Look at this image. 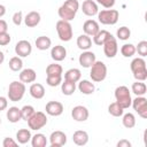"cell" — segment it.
<instances>
[{"label": "cell", "instance_id": "cell-38", "mask_svg": "<svg viewBox=\"0 0 147 147\" xmlns=\"http://www.w3.org/2000/svg\"><path fill=\"white\" fill-rule=\"evenodd\" d=\"M116 34H117V38L119 40H127L131 37V30L127 26H121L117 30Z\"/></svg>", "mask_w": 147, "mask_h": 147}, {"label": "cell", "instance_id": "cell-36", "mask_svg": "<svg viewBox=\"0 0 147 147\" xmlns=\"http://www.w3.org/2000/svg\"><path fill=\"white\" fill-rule=\"evenodd\" d=\"M108 113L114 117H121L124 114V109L115 101L108 106Z\"/></svg>", "mask_w": 147, "mask_h": 147}, {"label": "cell", "instance_id": "cell-45", "mask_svg": "<svg viewBox=\"0 0 147 147\" xmlns=\"http://www.w3.org/2000/svg\"><path fill=\"white\" fill-rule=\"evenodd\" d=\"M17 144H18L17 141H15L13 138H9V137L5 138L3 141H2V146L3 147H16Z\"/></svg>", "mask_w": 147, "mask_h": 147}, {"label": "cell", "instance_id": "cell-50", "mask_svg": "<svg viewBox=\"0 0 147 147\" xmlns=\"http://www.w3.org/2000/svg\"><path fill=\"white\" fill-rule=\"evenodd\" d=\"M3 61H5V54H3V52L0 51V64H2Z\"/></svg>", "mask_w": 147, "mask_h": 147}, {"label": "cell", "instance_id": "cell-5", "mask_svg": "<svg viewBox=\"0 0 147 147\" xmlns=\"http://www.w3.org/2000/svg\"><path fill=\"white\" fill-rule=\"evenodd\" d=\"M119 18V13L116 9H103L98 13V20L103 25H114Z\"/></svg>", "mask_w": 147, "mask_h": 147}, {"label": "cell", "instance_id": "cell-28", "mask_svg": "<svg viewBox=\"0 0 147 147\" xmlns=\"http://www.w3.org/2000/svg\"><path fill=\"white\" fill-rule=\"evenodd\" d=\"M31 132L28 129H20L16 132V141L21 145H25L31 140Z\"/></svg>", "mask_w": 147, "mask_h": 147}, {"label": "cell", "instance_id": "cell-43", "mask_svg": "<svg viewBox=\"0 0 147 147\" xmlns=\"http://www.w3.org/2000/svg\"><path fill=\"white\" fill-rule=\"evenodd\" d=\"M22 21H23V14H22V11L21 10L15 11L14 15H13V23L18 26V25H21Z\"/></svg>", "mask_w": 147, "mask_h": 147}, {"label": "cell", "instance_id": "cell-40", "mask_svg": "<svg viewBox=\"0 0 147 147\" xmlns=\"http://www.w3.org/2000/svg\"><path fill=\"white\" fill-rule=\"evenodd\" d=\"M136 52H138V54L144 57L147 55V41L146 40H141L138 42V45L136 46Z\"/></svg>", "mask_w": 147, "mask_h": 147}, {"label": "cell", "instance_id": "cell-29", "mask_svg": "<svg viewBox=\"0 0 147 147\" xmlns=\"http://www.w3.org/2000/svg\"><path fill=\"white\" fill-rule=\"evenodd\" d=\"M34 45L36 47L39 49V51H46L51 46H52V40L49 37H46V36H40L36 39L34 41Z\"/></svg>", "mask_w": 147, "mask_h": 147}, {"label": "cell", "instance_id": "cell-51", "mask_svg": "<svg viewBox=\"0 0 147 147\" xmlns=\"http://www.w3.org/2000/svg\"><path fill=\"white\" fill-rule=\"evenodd\" d=\"M0 124H1V118H0Z\"/></svg>", "mask_w": 147, "mask_h": 147}, {"label": "cell", "instance_id": "cell-25", "mask_svg": "<svg viewBox=\"0 0 147 147\" xmlns=\"http://www.w3.org/2000/svg\"><path fill=\"white\" fill-rule=\"evenodd\" d=\"M77 46H78V48L79 49H82V51H88L90 48H91V46H92V39H91V37L90 36H87V34H80L78 38H77Z\"/></svg>", "mask_w": 147, "mask_h": 147}, {"label": "cell", "instance_id": "cell-12", "mask_svg": "<svg viewBox=\"0 0 147 147\" xmlns=\"http://www.w3.org/2000/svg\"><path fill=\"white\" fill-rule=\"evenodd\" d=\"M88 109L85 106H76L71 110V116L76 122H85L88 118Z\"/></svg>", "mask_w": 147, "mask_h": 147}, {"label": "cell", "instance_id": "cell-42", "mask_svg": "<svg viewBox=\"0 0 147 147\" xmlns=\"http://www.w3.org/2000/svg\"><path fill=\"white\" fill-rule=\"evenodd\" d=\"M11 40V37L8 32L0 33V46H7Z\"/></svg>", "mask_w": 147, "mask_h": 147}, {"label": "cell", "instance_id": "cell-17", "mask_svg": "<svg viewBox=\"0 0 147 147\" xmlns=\"http://www.w3.org/2000/svg\"><path fill=\"white\" fill-rule=\"evenodd\" d=\"M51 57L55 61V62H61L67 57V49L64 46L61 45H56L54 47H52L51 49Z\"/></svg>", "mask_w": 147, "mask_h": 147}, {"label": "cell", "instance_id": "cell-41", "mask_svg": "<svg viewBox=\"0 0 147 147\" xmlns=\"http://www.w3.org/2000/svg\"><path fill=\"white\" fill-rule=\"evenodd\" d=\"M46 83H47L48 86L55 87V86H57L62 83V76H47Z\"/></svg>", "mask_w": 147, "mask_h": 147}, {"label": "cell", "instance_id": "cell-31", "mask_svg": "<svg viewBox=\"0 0 147 147\" xmlns=\"http://www.w3.org/2000/svg\"><path fill=\"white\" fill-rule=\"evenodd\" d=\"M131 91L132 93H134L137 96H141V95H145L146 92H147V86L144 82H140V80H137L132 84L131 86Z\"/></svg>", "mask_w": 147, "mask_h": 147}, {"label": "cell", "instance_id": "cell-6", "mask_svg": "<svg viewBox=\"0 0 147 147\" xmlns=\"http://www.w3.org/2000/svg\"><path fill=\"white\" fill-rule=\"evenodd\" d=\"M56 32H57L60 40L62 41H70L74 36L72 26L70 22L63 21V20H60L56 22Z\"/></svg>", "mask_w": 147, "mask_h": 147}, {"label": "cell", "instance_id": "cell-33", "mask_svg": "<svg viewBox=\"0 0 147 147\" xmlns=\"http://www.w3.org/2000/svg\"><path fill=\"white\" fill-rule=\"evenodd\" d=\"M61 91L64 95H71L75 93L76 91V83L69 82V80H64L63 83H61Z\"/></svg>", "mask_w": 147, "mask_h": 147}, {"label": "cell", "instance_id": "cell-23", "mask_svg": "<svg viewBox=\"0 0 147 147\" xmlns=\"http://www.w3.org/2000/svg\"><path fill=\"white\" fill-rule=\"evenodd\" d=\"M7 119L10 122V123H17L18 121L22 119V114H21V109L18 107H9V109L7 110Z\"/></svg>", "mask_w": 147, "mask_h": 147}, {"label": "cell", "instance_id": "cell-35", "mask_svg": "<svg viewBox=\"0 0 147 147\" xmlns=\"http://www.w3.org/2000/svg\"><path fill=\"white\" fill-rule=\"evenodd\" d=\"M8 65H9V69L11 71H21L23 68V61L20 56H13L9 60Z\"/></svg>", "mask_w": 147, "mask_h": 147}, {"label": "cell", "instance_id": "cell-4", "mask_svg": "<svg viewBox=\"0 0 147 147\" xmlns=\"http://www.w3.org/2000/svg\"><path fill=\"white\" fill-rule=\"evenodd\" d=\"M90 77L92 82H95V83L103 82L107 77V65L102 61H95L91 65Z\"/></svg>", "mask_w": 147, "mask_h": 147}, {"label": "cell", "instance_id": "cell-1", "mask_svg": "<svg viewBox=\"0 0 147 147\" xmlns=\"http://www.w3.org/2000/svg\"><path fill=\"white\" fill-rule=\"evenodd\" d=\"M131 71L133 74V77L136 80L145 82L147 79V68H146V61L142 57H136L130 63Z\"/></svg>", "mask_w": 147, "mask_h": 147}, {"label": "cell", "instance_id": "cell-48", "mask_svg": "<svg viewBox=\"0 0 147 147\" xmlns=\"http://www.w3.org/2000/svg\"><path fill=\"white\" fill-rule=\"evenodd\" d=\"M116 146L117 147H131V142L129 140H126V139H122V140H119L117 142Z\"/></svg>", "mask_w": 147, "mask_h": 147}, {"label": "cell", "instance_id": "cell-16", "mask_svg": "<svg viewBox=\"0 0 147 147\" xmlns=\"http://www.w3.org/2000/svg\"><path fill=\"white\" fill-rule=\"evenodd\" d=\"M99 30H100V26H99V23L95 20H87L83 24V31H84V33L87 34V36H90V37H93Z\"/></svg>", "mask_w": 147, "mask_h": 147}, {"label": "cell", "instance_id": "cell-19", "mask_svg": "<svg viewBox=\"0 0 147 147\" xmlns=\"http://www.w3.org/2000/svg\"><path fill=\"white\" fill-rule=\"evenodd\" d=\"M18 78L22 83H33L37 78V74L33 69L31 68H26V69H23L21 70L20 75H18Z\"/></svg>", "mask_w": 147, "mask_h": 147}, {"label": "cell", "instance_id": "cell-18", "mask_svg": "<svg viewBox=\"0 0 147 147\" xmlns=\"http://www.w3.org/2000/svg\"><path fill=\"white\" fill-rule=\"evenodd\" d=\"M40 20H41L40 14L38 11L32 10V11L28 13L26 16L24 17V23L28 28H34L40 23Z\"/></svg>", "mask_w": 147, "mask_h": 147}, {"label": "cell", "instance_id": "cell-47", "mask_svg": "<svg viewBox=\"0 0 147 147\" xmlns=\"http://www.w3.org/2000/svg\"><path fill=\"white\" fill-rule=\"evenodd\" d=\"M8 31V24L5 20H1L0 18V33L2 32H7Z\"/></svg>", "mask_w": 147, "mask_h": 147}, {"label": "cell", "instance_id": "cell-21", "mask_svg": "<svg viewBox=\"0 0 147 147\" xmlns=\"http://www.w3.org/2000/svg\"><path fill=\"white\" fill-rule=\"evenodd\" d=\"M29 92H30V95L37 100L39 99H42L45 96V87L40 84V83H33L31 84L30 88H29Z\"/></svg>", "mask_w": 147, "mask_h": 147}, {"label": "cell", "instance_id": "cell-46", "mask_svg": "<svg viewBox=\"0 0 147 147\" xmlns=\"http://www.w3.org/2000/svg\"><path fill=\"white\" fill-rule=\"evenodd\" d=\"M8 107V100L5 96H0V111L5 110Z\"/></svg>", "mask_w": 147, "mask_h": 147}, {"label": "cell", "instance_id": "cell-8", "mask_svg": "<svg viewBox=\"0 0 147 147\" xmlns=\"http://www.w3.org/2000/svg\"><path fill=\"white\" fill-rule=\"evenodd\" d=\"M131 106L141 118H147V99L144 95L137 96L136 99H133L131 102Z\"/></svg>", "mask_w": 147, "mask_h": 147}, {"label": "cell", "instance_id": "cell-44", "mask_svg": "<svg viewBox=\"0 0 147 147\" xmlns=\"http://www.w3.org/2000/svg\"><path fill=\"white\" fill-rule=\"evenodd\" d=\"M96 2L107 9H110L115 6V0H96Z\"/></svg>", "mask_w": 147, "mask_h": 147}, {"label": "cell", "instance_id": "cell-14", "mask_svg": "<svg viewBox=\"0 0 147 147\" xmlns=\"http://www.w3.org/2000/svg\"><path fill=\"white\" fill-rule=\"evenodd\" d=\"M78 61H79V64L83 68H91V65L96 61V57H95V54L93 52H91V51H84L79 55Z\"/></svg>", "mask_w": 147, "mask_h": 147}, {"label": "cell", "instance_id": "cell-9", "mask_svg": "<svg viewBox=\"0 0 147 147\" xmlns=\"http://www.w3.org/2000/svg\"><path fill=\"white\" fill-rule=\"evenodd\" d=\"M102 46H103V53H105V55L107 57L113 59V57L116 56V54L118 52V45H117L116 38L113 34L106 40V42Z\"/></svg>", "mask_w": 147, "mask_h": 147}, {"label": "cell", "instance_id": "cell-10", "mask_svg": "<svg viewBox=\"0 0 147 147\" xmlns=\"http://www.w3.org/2000/svg\"><path fill=\"white\" fill-rule=\"evenodd\" d=\"M32 52V46L31 42L28 40H20L16 45H15V53L17 56L20 57H26L31 54Z\"/></svg>", "mask_w": 147, "mask_h": 147}, {"label": "cell", "instance_id": "cell-39", "mask_svg": "<svg viewBox=\"0 0 147 147\" xmlns=\"http://www.w3.org/2000/svg\"><path fill=\"white\" fill-rule=\"evenodd\" d=\"M34 108L32 107V106H30V105H25V106H23L22 108H21V114H22V119H25V121H28L33 114H34Z\"/></svg>", "mask_w": 147, "mask_h": 147}, {"label": "cell", "instance_id": "cell-13", "mask_svg": "<svg viewBox=\"0 0 147 147\" xmlns=\"http://www.w3.org/2000/svg\"><path fill=\"white\" fill-rule=\"evenodd\" d=\"M45 110H46V114H48L49 116H60L62 115L64 107L59 101H49L46 103Z\"/></svg>", "mask_w": 147, "mask_h": 147}, {"label": "cell", "instance_id": "cell-15", "mask_svg": "<svg viewBox=\"0 0 147 147\" xmlns=\"http://www.w3.org/2000/svg\"><path fill=\"white\" fill-rule=\"evenodd\" d=\"M82 11L86 15V16H94L98 15L99 13V7L96 5L95 1L93 0H84L82 3Z\"/></svg>", "mask_w": 147, "mask_h": 147}, {"label": "cell", "instance_id": "cell-37", "mask_svg": "<svg viewBox=\"0 0 147 147\" xmlns=\"http://www.w3.org/2000/svg\"><path fill=\"white\" fill-rule=\"evenodd\" d=\"M121 54L124 57H131L136 54V46L133 44H124L121 47Z\"/></svg>", "mask_w": 147, "mask_h": 147}, {"label": "cell", "instance_id": "cell-22", "mask_svg": "<svg viewBox=\"0 0 147 147\" xmlns=\"http://www.w3.org/2000/svg\"><path fill=\"white\" fill-rule=\"evenodd\" d=\"M78 90L83 94L90 95V94H93L94 93L95 86H94V84L92 82H90L87 79H83V80H79V83H78Z\"/></svg>", "mask_w": 147, "mask_h": 147}, {"label": "cell", "instance_id": "cell-32", "mask_svg": "<svg viewBox=\"0 0 147 147\" xmlns=\"http://www.w3.org/2000/svg\"><path fill=\"white\" fill-rule=\"evenodd\" d=\"M62 72H63L62 65L59 63L48 64L46 68V75L47 76H62Z\"/></svg>", "mask_w": 147, "mask_h": 147}, {"label": "cell", "instance_id": "cell-27", "mask_svg": "<svg viewBox=\"0 0 147 147\" xmlns=\"http://www.w3.org/2000/svg\"><path fill=\"white\" fill-rule=\"evenodd\" d=\"M111 36V33L107 30H99L94 36H93V42L98 46H102L106 40Z\"/></svg>", "mask_w": 147, "mask_h": 147}, {"label": "cell", "instance_id": "cell-24", "mask_svg": "<svg viewBox=\"0 0 147 147\" xmlns=\"http://www.w3.org/2000/svg\"><path fill=\"white\" fill-rule=\"evenodd\" d=\"M57 14H59V16H60V18H61V20L70 22V21H72V20L76 17V14H77V13L72 11V10H71V9H69L67 6L62 5V6L59 8Z\"/></svg>", "mask_w": 147, "mask_h": 147}, {"label": "cell", "instance_id": "cell-49", "mask_svg": "<svg viewBox=\"0 0 147 147\" xmlns=\"http://www.w3.org/2000/svg\"><path fill=\"white\" fill-rule=\"evenodd\" d=\"M6 14V7L3 5H0V17H2Z\"/></svg>", "mask_w": 147, "mask_h": 147}, {"label": "cell", "instance_id": "cell-2", "mask_svg": "<svg viewBox=\"0 0 147 147\" xmlns=\"http://www.w3.org/2000/svg\"><path fill=\"white\" fill-rule=\"evenodd\" d=\"M25 84L22 83L21 80L17 82V80H14L9 84V87H8V99L13 102H17V101H21L25 94Z\"/></svg>", "mask_w": 147, "mask_h": 147}, {"label": "cell", "instance_id": "cell-11", "mask_svg": "<svg viewBox=\"0 0 147 147\" xmlns=\"http://www.w3.org/2000/svg\"><path fill=\"white\" fill-rule=\"evenodd\" d=\"M49 144L52 147H61L67 144V134L63 131H54L49 136Z\"/></svg>", "mask_w": 147, "mask_h": 147}, {"label": "cell", "instance_id": "cell-34", "mask_svg": "<svg viewBox=\"0 0 147 147\" xmlns=\"http://www.w3.org/2000/svg\"><path fill=\"white\" fill-rule=\"evenodd\" d=\"M122 123L126 129H132L136 125V117L132 113H126L122 115Z\"/></svg>", "mask_w": 147, "mask_h": 147}, {"label": "cell", "instance_id": "cell-30", "mask_svg": "<svg viewBox=\"0 0 147 147\" xmlns=\"http://www.w3.org/2000/svg\"><path fill=\"white\" fill-rule=\"evenodd\" d=\"M31 145L32 147H46L47 145V138L42 133H36L31 137Z\"/></svg>", "mask_w": 147, "mask_h": 147}, {"label": "cell", "instance_id": "cell-20", "mask_svg": "<svg viewBox=\"0 0 147 147\" xmlns=\"http://www.w3.org/2000/svg\"><path fill=\"white\" fill-rule=\"evenodd\" d=\"M72 141L77 146H85L88 142V133L84 130H77L72 134Z\"/></svg>", "mask_w": 147, "mask_h": 147}, {"label": "cell", "instance_id": "cell-7", "mask_svg": "<svg viewBox=\"0 0 147 147\" xmlns=\"http://www.w3.org/2000/svg\"><path fill=\"white\" fill-rule=\"evenodd\" d=\"M26 122H28V125H29L30 130L38 131L47 124V116L42 111H34V114Z\"/></svg>", "mask_w": 147, "mask_h": 147}, {"label": "cell", "instance_id": "cell-26", "mask_svg": "<svg viewBox=\"0 0 147 147\" xmlns=\"http://www.w3.org/2000/svg\"><path fill=\"white\" fill-rule=\"evenodd\" d=\"M80 78H82V72L77 68H71V69H69L64 72V80L77 83V82L80 80Z\"/></svg>", "mask_w": 147, "mask_h": 147}, {"label": "cell", "instance_id": "cell-3", "mask_svg": "<svg viewBox=\"0 0 147 147\" xmlns=\"http://www.w3.org/2000/svg\"><path fill=\"white\" fill-rule=\"evenodd\" d=\"M115 99L116 102L123 108V109H127L131 106L132 102V98H131V92L129 90V87L122 85L115 88Z\"/></svg>", "mask_w": 147, "mask_h": 147}]
</instances>
